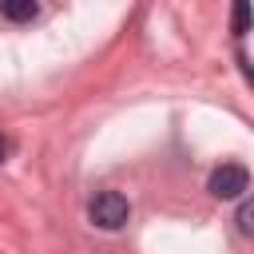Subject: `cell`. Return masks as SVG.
<instances>
[{"mask_svg":"<svg viewBox=\"0 0 254 254\" xmlns=\"http://www.w3.org/2000/svg\"><path fill=\"white\" fill-rule=\"evenodd\" d=\"M87 218H91L99 230H119V226L131 218V206H127V198H123L119 190H99V194L91 198V206H87Z\"/></svg>","mask_w":254,"mask_h":254,"instance_id":"obj_1","label":"cell"},{"mask_svg":"<svg viewBox=\"0 0 254 254\" xmlns=\"http://www.w3.org/2000/svg\"><path fill=\"white\" fill-rule=\"evenodd\" d=\"M206 190H210L214 198H246V190H250V171H246L242 163H222L218 171H210Z\"/></svg>","mask_w":254,"mask_h":254,"instance_id":"obj_2","label":"cell"},{"mask_svg":"<svg viewBox=\"0 0 254 254\" xmlns=\"http://www.w3.org/2000/svg\"><path fill=\"white\" fill-rule=\"evenodd\" d=\"M0 12H4L8 20H16V24H24V20H36L40 4H36V0H4V4H0Z\"/></svg>","mask_w":254,"mask_h":254,"instance_id":"obj_3","label":"cell"},{"mask_svg":"<svg viewBox=\"0 0 254 254\" xmlns=\"http://www.w3.org/2000/svg\"><path fill=\"white\" fill-rule=\"evenodd\" d=\"M246 32H250V4L238 0L234 4V36H246Z\"/></svg>","mask_w":254,"mask_h":254,"instance_id":"obj_4","label":"cell"},{"mask_svg":"<svg viewBox=\"0 0 254 254\" xmlns=\"http://www.w3.org/2000/svg\"><path fill=\"white\" fill-rule=\"evenodd\" d=\"M238 230L242 234H254V206H250V198L238 202Z\"/></svg>","mask_w":254,"mask_h":254,"instance_id":"obj_5","label":"cell"},{"mask_svg":"<svg viewBox=\"0 0 254 254\" xmlns=\"http://www.w3.org/2000/svg\"><path fill=\"white\" fill-rule=\"evenodd\" d=\"M4 155H8V139L0 135V163H4Z\"/></svg>","mask_w":254,"mask_h":254,"instance_id":"obj_6","label":"cell"}]
</instances>
